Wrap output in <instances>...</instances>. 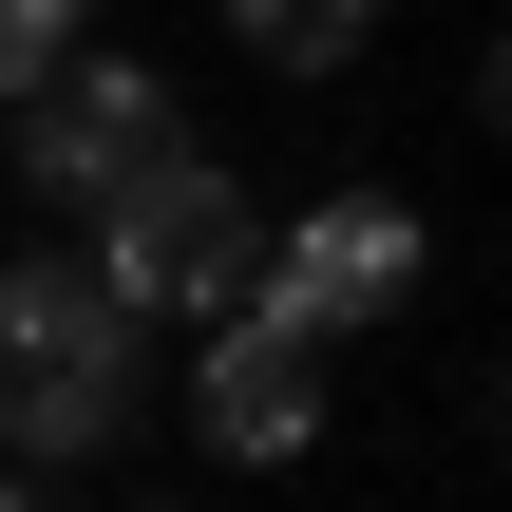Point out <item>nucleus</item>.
I'll return each mask as SVG.
<instances>
[{
    "label": "nucleus",
    "mask_w": 512,
    "mask_h": 512,
    "mask_svg": "<svg viewBox=\"0 0 512 512\" xmlns=\"http://www.w3.org/2000/svg\"><path fill=\"white\" fill-rule=\"evenodd\" d=\"M114 418H133V304L95 266H0V437L95 456Z\"/></svg>",
    "instance_id": "1"
},
{
    "label": "nucleus",
    "mask_w": 512,
    "mask_h": 512,
    "mask_svg": "<svg viewBox=\"0 0 512 512\" xmlns=\"http://www.w3.org/2000/svg\"><path fill=\"white\" fill-rule=\"evenodd\" d=\"M95 285H114L133 323H228V304L266 285V228H247V190H228L209 152H152V171L95 209Z\"/></svg>",
    "instance_id": "2"
},
{
    "label": "nucleus",
    "mask_w": 512,
    "mask_h": 512,
    "mask_svg": "<svg viewBox=\"0 0 512 512\" xmlns=\"http://www.w3.org/2000/svg\"><path fill=\"white\" fill-rule=\"evenodd\" d=\"M152 152H190V114H171V76L152 57H57V76H19V171L57 190V209H114Z\"/></svg>",
    "instance_id": "3"
},
{
    "label": "nucleus",
    "mask_w": 512,
    "mask_h": 512,
    "mask_svg": "<svg viewBox=\"0 0 512 512\" xmlns=\"http://www.w3.org/2000/svg\"><path fill=\"white\" fill-rule=\"evenodd\" d=\"M247 304L304 323V342L399 323V304H418V209H399V190H323L304 228H266V285H247Z\"/></svg>",
    "instance_id": "4"
},
{
    "label": "nucleus",
    "mask_w": 512,
    "mask_h": 512,
    "mask_svg": "<svg viewBox=\"0 0 512 512\" xmlns=\"http://www.w3.org/2000/svg\"><path fill=\"white\" fill-rule=\"evenodd\" d=\"M190 418H209V456H323V342L304 323H266V304H228L209 323V361H190Z\"/></svg>",
    "instance_id": "5"
},
{
    "label": "nucleus",
    "mask_w": 512,
    "mask_h": 512,
    "mask_svg": "<svg viewBox=\"0 0 512 512\" xmlns=\"http://www.w3.org/2000/svg\"><path fill=\"white\" fill-rule=\"evenodd\" d=\"M228 38H247L266 76H342V57L380 38V0H228Z\"/></svg>",
    "instance_id": "6"
},
{
    "label": "nucleus",
    "mask_w": 512,
    "mask_h": 512,
    "mask_svg": "<svg viewBox=\"0 0 512 512\" xmlns=\"http://www.w3.org/2000/svg\"><path fill=\"white\" fill-rule=\"evenodd\" d=\"M76 38H95V0H0V95H19V76H57Z\"/></svg>",
    "instance_id": "7"
},
{
    "label": "nucleus",
    "mask_w": 512,
    "mask_h": 512,
    "mask_svg": "<svg viewBox=\"0 0 512 512\" xmlns=\"http://www.w3.org/2000/svg\"><path fill=\"white\" fill-rule=\"evenodd\" d=\"M0 512H38V475H19V456H0Z\"/></svg>",
    "instance_id": "8"
}]
</instances>
